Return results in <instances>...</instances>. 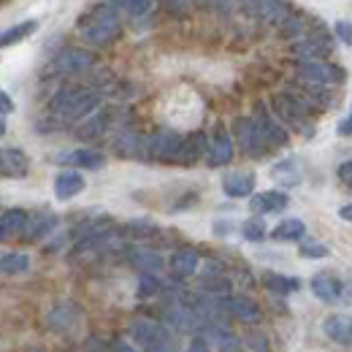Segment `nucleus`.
I'll use <instances>...</instances> for the list:
<instances>
[{"label":"nucleus","instance_id":"nucleus-1","mask_svg":"<svg viewBox=\"0 0 352 352\" xmlns=\"http://www.w3.org/2000/svg\"><path fill=\"white\" fill-rule=\"evenodd\" d=\"M114 3H103L95 11H89L79 22V36L92 46L111 44L120 36V14H114Z\"/></svg>","mask_w":352,"mask_h":352},{"label":"nucleus","instance_id":"nucleus-2","mask_svg":"<svg viewBox=\"0 0 352 352\" xmlns=\"http://www.w3.org/2000/svg\"><path fill=\"white\" fill-rule=\"evenodd\" d=\"M100 103V98L89 89L79 87H63L52 98V114L63 117V120H85L89 111H95Z\"/></svg>","mask_w":352,"mask_h":352},{"label":"nucleus","instance_id":"nucleus-3","mask_svg":"<svg viewBox=\"0 0 352 352\" xmlns=\"http://www.w3.org/2000/svg\"><path fill=\"white\" fill-rule=\"evenodd\" d=\"M274 106H276V114H279L285 122H290L298 133H304V135H311V133H314L311 103H309L307 98H301V95H279V98L274 100Z\"/></svg>","mask_w":352,"mask_h":352},{"label":"nucleus","instance_id":"nucleus-4","mask_svg":"<svg viewBox=\"0 0 352 352\" xmlns=\"http://www.w3.org/2000/svg\"><path fill=\"white\" fill-rule=\"evenodd\" d=\"M166 322L179 331V333H192V336H201V331H212L209 322L201 317V311L192 307V301H174L171 307L166 309Z\"/></svg>","mask_w":352,"mask_h":352},{"label":"nucleus","instance_id":"nucleus-5","mask_svg":"<svg viewBox=\"0 0 352 352\" xmlns=\"http://www.w3.org/2000/svg\"><path fill=\"white\" fill-rule=\"evenodd\" d=\"M233 133H236V144H241V152H244L247 157H263L265 152H268V146H271V144L265 141V135L255 117H241V120H236Z\"/></svg>","mask_w":352,"mask_h":352},{"label":"nucleus","instance_id":"nucleus-6","mask_svg":"<svg viewBox=\"0 0 352 352\" xmlns=\"http://www.w3.org/2000/svg\"><path fill=\"white\" fill-rule=\"evenodd\" d=\"M298 76L307 82V85H344L347 82V71L339 68V65H331L325 60H317V63H301L298 65Z\"/></svg>","mask_w":352,"mask_h":352},{"label":"nucleus","instance_id":"nucleus-7","mask_svg":"<svg viewBox=\"0 0 352 352\" xmlns=\"http://www.w3.org/2000/svg\"><path fill=\"white\" fill-rule=\"evenodd\" d=\"M146 146H149V160L176 163V157L184 146V138L174 131H157L155 135L146 138Z\"/></svg>","mask_w":352,"mask_h":352},{"label":"nucleus","instance_id":"nucleus-8","mask_svg":"<svg viewBox=\"0 0 352 352\" xmlns=\"http://www.w3.org/2000/svg\"><path fill=\"white\" fill-rule=\"evenodd\" d=\"M131 339L135 344H141L144 350L168 347V331L160 322H152V320H135L131 325Z\"/></svg>","mask_w":352,"mask_h":352},{"label":"nucleus","instance_id":"nucleus-9","mask_svg":"<svg viewBox=\"0 0 352 352\" xmlns=\"http://www.w3.org/2000/svg\"><path fill=\"white\" fill-rule=\"evenodd\" d=\"M95 65V54L87 49H65L63 54H57L49 65V71L54 74H82Z\"/></svg>","mask_w":352,"mask_h":352},{"label":"nucleus","instance_id":"nucleus-10","mask_svg":"<svg viewBox=\"0 0 352 352\" xmlns=\"http://www.w3.org/2000/svg\"><path fill=\"white\" fill-rule=\"evenodd\" d=\"M311 293L322 301V304H339L342 301V293H344V285L336 274L331 271H320L311 276Z\"/></svg>","mask_w":352,"mask_h":352},{"label":"nucleus","instance_id":"nucleus-11","mask_svg":"<svg viewBox=\"0 0 352 352\" xmlns=\"http://www.w3.org/2000/svg\"><path fill=\"white\" fill-rule=\"evenodd\" d=\"M255 171H228L222 176V192L228 198H252L255 195Z\"/></svg>","mask_w":352,"mask_h":352},{"label":"nucleus","instance_id":"nucleus-12","mask_svg":"<svg viewBox=\"0 0 352 352\" xmlns=\"http://www.w3.org/2000/svg\"><path fill=\"white\" fill-rule=\"evenodd\" d=\"M287 204H290L287 192H282V190H265V192H255L250 198V209L255 214H279L287 209Z\"/></svg>","mask_w":352,"mask_h":352},{"label":"nucleus","instance_id":"nucleus-13","mask_svg":"<svg viewBox=\"0 0 352 352\" xmlns=\"http://www.w3.org/2000/svg\"><path fill=\"white\" fill-rule=\"evenodd\" d=\"M209 146L212 144H206V135L204 133L187 135L184 138V146H182V152L176 157V166H195L198 160H206L209 157Z\"/></svg>","mask_w":352,"mask_h":352},{"label":"nucleus","instance_id":"nucleus-14","mask_svg":"<svg viewBox=\"0 0 352 352\" xmlns=\"http://www.w3.org/2000/svg\"><path fill=\"white\" fill-rule=\"evenodd\" d=\"M225 309H228V314H233L236 320L250 322V325H255V322L263 320L261 307H258L252 298H247V296H228V298H225Z\"/></svg>","mask_w":352,"mask_h":352},{"label":"nucleus","instance_id":"nucleus-15","mask_svg":"<svg viewBox=\"0 0 352 352\" xmlns=\"http://www.w3.org/2000/svg\"><path fill=\"white\" fill-rule=\"evenodd\" d=\"M268 176H271V182L274 184H279V187H285V190H290V187H298L301 184V166L296 163V160H279V163H274L271 168H268Z\"/></svg>","mask_w":352,"mask_h":352},{"label":"nucleus","instance_id":"nucleus-16","mask_svg":"<svg viewBox=\"0 0 352 352\" xmlns=\"http://www.w3.org/2000/svg\"><path fill=\"white\" fill-rule=\"evenodd\" d=\"M293 54L296 57H304V63H317L322 57L331 54V41L325 36H309L304 41H296L293 44Z\"/></svg>","mask_w":352,"mask_h":352},{"label":"nucleus","instance_id":"nucleus-17","mask_svg":"<svg viewBox=\"0 0 352 352\" xmlns=\"http://www.w3.org/2000/svg\"><path fill=\"white\" fill-rule=\"evenodd\" d=\"M0 171L6 179H25L30 171V160L22 149H3L0 155Z\"/></svg>","mask_w":352,"mask_h":352},{"label":"nucleus","instance_id":"nucleus-18","mask_svg":"<svg viewBox=\"0 0 352 352\" xmlns=\"http://www.w3.org/2000/svg\"><path fill=\"white\" fill-rule=\"evenodd\" d=\"M52 190H54L57 201H71L85 190V176L79 171H60L54 176V187Z\"/></svg>","mask_w":352,"mask_h":352},{"label":"nucleus","instance_id":"nucleus-19","mask_svg":"<svg viewBox=\"0 0 352 352\" xmlns=\"http://www.w3.org/2000/svg\"><path fill=\"white\" fill-rule=\"evenodd\" d=\"M230 160H233V138H230V133L217 131V135L212 138V146H209L206 166L209 168H220V166H228Z\"/></svg>","mask_w":352,"mask_h":352},{"label":"nucleus","instance_id":"nucleus-20","mask_svg":"<svg viewBox=\"0 0 352 352\" xmlns=\"http://www.w3.org/2000/svg\"><path fill=\"white\" fill-rule=\"evenodd\" d=\"M322 333L336 344H352V317L347 314H331L322 322Z\"/></svg>","mask_w":352,"mask_h":352},{"label":"nucleus","instance_id":"nucleus-21","mask_svg":"<svg viewBox=\"0 0 352 352\" xmlns=\"http://www.w3.org/2000/svg\"><path fill=\"white\" fill-rule=\"evenodd\" d=\"M28 225H30V217L25 209H6L0 217V239L8 241L11 236H25Z\"/></svg>","mask_w":352,"mask_h":352},{"label":"nucleus","instance_id":"nucleus-22","mask_svg":"<svg viewBox=\"0 0 352 352\" xmlns=\"http://www.w3.org/2000/svg\"><path fill=\"white\" fill-rule=\"evenodd\" d=\"M198 265H201V258H198L195 250H176L174 255H171V261H168V268H171V274H174L176 279L192 276L198 271Z\"/></svg>","mask_w":352,"mask_h":352},{"label":"nucleus","instance_id":"nucleus-23","mask_svg":"<svg viewBox=\"0 0 352 352\" xmlns=\"http://www.w3.org/2000/svg\"><path fill=\"white\" fill-rule=\"evenodd\" d=\"M128 263L141 274V276H155L163 268V258L152 250H128Z\"/></svg>","mask_w":352,"mask_h":352},{"label":"nucleus","instance_id":"nucleus-24","mask_svg":"<svg viewBox=\"0 0 352 352\" xmlns=\"http://www.w3.org/2000/svg\"><path fill=\"white\" fill-rule=\"evenodd\" d=\"M258 125H261V131H263L265 135V141L271 144V146H285L287 144V131L268 114V109L265 106H258Z\"/></svg>","mask_w":352,"mask_h":352},{"label":"nucleus","instance_id":"nucleus-25","mask_svg":"<svg viewBox=\"0 0 352 352\" xmlns=\"http://www.w3.org/2000/svg\"><path fill=\"white\" fill-rule=\"evenodd\" d=\"M117 155L120 157H146L149 160V146H146V138L144 135H135V133H122L114 144Z\"/></svg>","mask_w":352,"mask_h":352},{"label":"nucleus","instance_id":"nucleus-26","mask_svg":"<svg viewBox=\"0 0 352 352\" xmlns=\"http://www.w3.org/2000/svg\"><path fill=\"white\" fill-rule=\"evenodd\" d=\"M263 287L271 290L274 296H290V293L301 290V279L298 276H285V274H276V271H265Z\"/></svg>","mask_w":352,"mask_h":352},{"label":"nucleus","instance_id":"nucleus-27","mask_svg":"<svg viewBox=\"0 0 352 352\" xmlns=\"http://www.w3.org/2000/svg\"><path fill=\"white\" fill-rule=\"evenodd\" d=\"M63 163L65 166H79V168H87V171H98V168L106 166V157L98 149H74L63 157Z\"/></svg>","mask_w":352,"mask_h":352},{"label":"nucleus","instance_id":"nucleus-28","mask_svg":"<svg viewBox=\"0 0 352 352\" xmlns=\"http://www.w3.org/2000/svg\"><path fill=\"white\" fill-rule=\"evenodd\" d=\"M57 230V214H52V212H38L30 225H28V233H25V239L28 241H41L46 239L49 233H54Z\"/></svg>","mask_w":352,"mask_h":352},{"label":"nucleus","instance_id":"nucleus-29","mask_svg":"<svg viewBox=\"0 0 352 352\" xmlns=\"http://www.w3.org/2000/svg\"><path fill=\"white\" fill-rule=\"evenodd\" d=\"M304 236H307V225H304V220H296V217L282 220L271 230L274 241H301Z\"/></svg>","mask_w":352,"mask_h":352},{"label":"nucleus","instance_id":"nucleus-30","mask_svg":"<svg viewBox=\"0 0 352 352\" xmlns=\"http://www.w3.org/2000/svg\"><path fill=\"white\" fill-rule=\"evenodd\" d=\"M36 30H38V19H25V22H19V25H14V28L3 30V36H0V44H3V46L19 44V41H25L28 36H33Z\"/></svg>","mask_w":352,"mask_h":352},{"label":"nucleus","instance_id":"nucleus-31","mask_svg":"<svg viewBox=\"0 0 352 352\" xmlns=\"http://www.w3.org/2000/svg\"><path fill=\"white\" fill-rule=\"evenodd\" d=\"M109 122H111V111L106 109V111L95 114L92 120H87V122L76 131V135H82V138H100L103 133L109 131Z\"/></svg>","mask_w":352,"mask_h":352},{"label":"nucleus","instance_id":"nucleus-32","mask_svg":"<svg viewBox=\"0 0 352 352\" xmlns=\"http://www.w3.org/2000/svg\"><path fill=\"white\" fill-rule=\"evenodd\" d=\"M30 268V258L25 252H6L0 261V271L6 276H16V274H28Z\"/></svg>","mask_w":352,"mask_h":352},{"label":"nucleus","instance_id":"nucleus-33","mask_svg":"<svg viewBox=\"0 0 352 352\" xmlns=\"http://www.w3.org/2000/svg\"><path fill=\"white\" fill-rule=\"evenodd\" d=\"M76 311H74V307H57L52 314H49V328L52 331H57V333H63V331H68L71 325H76V317H74Z\"/></svg>","mask_w":352,"mask_h":352},{"label":"nucleus","instance_id":"nucleus-34","mask_svg":"<svg viewBox=\"0 0 352 352\" xmlns=\"http://www.w3.org/2000/svg\"><path fill=\"white\" fill-rule=\"evenodd\" d=\"M212 336H214V344H217V350L220 352H241V339H236L225 325L220 328H212L209 331Z\"/></svg>","mask_w":352,"mask_h":352},{"label":"nucleus","instance_id":"nucleus-35","mask_svg":"<svg viewBox=\"0 0 352 352\" xmlns=\"http://www.w3.org/2000/svg\"><path fill=\"white\" fill-rule=\"evenodd\" d=\"M298 255H301V258H309V261H322V258L331 255V250H328V244H322V241H301Z\"/></svg>","mask_w":352,"mask_h":352},{"label":"nucleus","instance_id":"nucleus-36","mask_svg":"<svg viewBox=\"0 0 352 352\" xmlns=\"http://www.w3.org/2000/svg\"><path fill=\"white\" fill-rule=\"evenodd\" d=\"M265 222L261 217H250V220L241 225V233H244V239L247 241H263L265 239Z\"/></svg>","mask_w":352,"mask_h":352},{"label":"nucleus","instance_id":"nucleus-37","mask_svg":"<svg viewBox=\"0 0 352 352\" xmlns=\"http://www.w3.org/2000/svg\"><path fill=\"white\" fill-rule=\"evenodd\" d=\"M125 230L131 233L133 239H149V236L157 233V225L152 220H131L125 225Z\"/></svg>","mask_w":352,"mask_h":352},{"label":"nucleus","instance_id":"nucleus-38","mask_svg":"<svg viewBox=\"0 0 352 352\" xmlns=\"http://www.w3.org/2000/svg\"><path fill=\"white\" fill-rule=\"evenodd\" d=\"M160 287H163V285H160V279L146 274V276H138L135 296H138V298H152V296H157V293H160Z\"/></svg>","mask_w":352,"mask_h":352},{"label":"nucleus","instance_id":"nucleus-39","mask_svg":"<svg viewBox=\"0 0 352 352\" xmlns=\"http://www.w3.org/2000/svg\"><path fill=\"white\" fill-rule=\"evenodd\" d=\"M117 11H128L133 16H141L146 11H152V3L149 0H122V3H114Z\"/></svg>","mask_w":352,"mask_h":352},{"label":"nucleus","instance_id":"nucleus-40","mask_svg":"<svg viewBox=\"0 0 352 352\" xmlns=\"http://www.w3.org/2000/svg\"><path fill=\"white\" fill-rule=\"evenodd\" d=\"M247 350L250 352H268V339L258 331H250L247 333Z\"/></svg>","mask_w":352,"mask_h":352},{"label":"nucleus","instance_id":"nucleus-41","mask_svg":"<svg viewBox=\"0 0 352 352\" xmlns=\"http://www.w3.org/2000/svg\"><path fill=\"white\" fill-rule=\"evenodd\" d=\"M333 33H336V38H339L344 46H352V22L339 19V22L333 25Z\"/></svg>","mask_w":352,"mask_h":352},{"label":"nucleus","instance_id":"nucleus-42","mask_svg":"<svg viewBox=\"0 0 352 352\" xmlns=\"http://www.w3.org/2000/svg\"><path fill=\"white\" fill-rule=\"evenodd\" d=\"M336 176H339V182H342L344 187H350V190H352V160L342 163V166L336 168Z\"/></svg>","mask_w":352,"mask_h":352},{"label":"nucleus","instance_id":"nucleus-43","mask_svg":"<svg viewBox=\"0 0 352 352\" xmlns=\"http://www.w3.org/2000/svg\"><path fill=\"white\" fill-rule=\"evenodd\" d=\"M187 352H212V347H209V339H204V333H201V336H192V342H190Z\"/></svg>","mask_w":352,"mask_h":352},{"label":"nucleus","instance_id":"nucleus-44","mask_svg":"<svg viewBox=\"0 0 352 352\" xmlns=\"http://www.w3.org/2000/svg\"><path fill=\"white\" fill-rule=\"evenodd\" d=\"M11 111H14V103H11V95H8V92H0V114H3L0 120H6V117H8Z\"/></svg>","mask_w":352,"mask_h":352},{"label":"nucleus","instance_id":"nucleus-45","mask_svg":"<svg viewBox=\"0 0 352 352\" xmlns=\"http://www.w3.org/2000/svg\"><path fill=\"white\" fill-rule=\"evenodd\" d=\"M230 230H233V222H225V220L214 222V233H217V236H228Z\"/></svg>","mask_w":352,"mask_h":352},{"label":"nucleus","instance_id":"nucleus-46","mask_svg":"<svg viewBox=\"0 0 352 352\" xmlns=\"http://www.w3.org/2000/svg\"><path fill=\"white\" fill-rule=\"evenodd\" d=\"M339 135H352V111H350V117H344L342 122H339Z\"/></svg>","mask_w":352,"mask_h":352},{"label":"nucleus","instance_id":"nucleus-47","mask_svg":"<svg viewBox=\"0 0 352 352\" xmlns=\"http://www.w3.org/2000/svg\"><path fill=\"white\" fill-rule=\"evenodd\" d=\"M339 217L352 222V204H347V206H342V209H339Z\"/></svg>","mask_w":352,"mask_h":352},{"label":"nucleus","instance_id":"nucleus-48","mask_svg":"<svg viewBox=\"0 0 352 352\" xmlns=\"http://www.w3.org/2000/svg\"><path fill=\"white\" fill-rule=\"evenodd\" d=\"M111 352H133V347H131V344H125V342H114Z\"/></svg>","mask_w":352,"mask_h":352},{"label":"nucleus","instance_id":"nucleus-49","mask_svg":"<svg viewBox=\"0 0 352 352\" xmlns=\"http://www.w3.org/2000/svg\"><path fill=\"white\" fill-rule=\"evenodd\" d=\"M144 352H171L168 347H152V350H144Z\"/></svg>","mask_w":352,"mask_h":352}]
</instances>
